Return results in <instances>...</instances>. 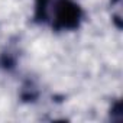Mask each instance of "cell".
Masks as SVG:
<instances>
[{
  "label": "cell",
  "mask_w": 123,
  "mask_h": 123,
  "mask_svg": "<svg viewBox=\"0 0 123 123\" xmlns=\"http://www.w3.org/2000/svg\"><path fill=\"white\" fill-rule=\"evenodd\" d=\"M32 20L54 32H73L84 22V10L74 0H33Z\"/></svg>",
  "instance_id": "cell-1"
},
{
  "label": "cell",
  "mask_w": 123,
  "mask_h": 123,
  "mask_svg": "<svg viewBox=\"0 0 123 123\" xmlns=\"http://www.w3.org/2000/svg\"><path fill=\"white\" fill-rule=\"evenodd\" d=\"M110 6L116 9L113 22H114L116 28L120 29V28H122V9H120V6H122V0H110Z\"/></svg>",
  "instance_id": "cell-4"
},
{
  "label": "cell",
  "mask_w": 123,
  "mask_h": 123,
  "mask_svg": "<svg viewBox=\"0 0 123 123\" xmlns=\"http://www.w3.org/2000/svg\"><path fill=\"white\" fill-rule=\"evenodd\" d=\"M20 56V49L18 41H10L2 51H0V70L12 73L16 70Z\"/></svg>",
  "instance_id": "cell-2"
},
{
  "label": "cell",
  "mask_w": 123,
  "mask_h": 123,
  "mask_svg": "<svg viewBox=\"0 0 123 123\" xmlns=\"http://www.w3.org/2000/svg\"><path fill=\"white\" fill-rule=\"evenodd\" d=\"M38 97H39V88H38L36 83L32 81L31 78L26 80L22 84V88H20V98H22V101L33 103V101H36Z\"/></svg>",
  "instance_id": "cell-3"
}]
</instances>
